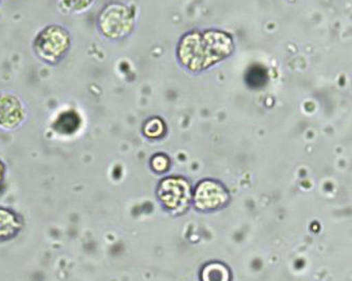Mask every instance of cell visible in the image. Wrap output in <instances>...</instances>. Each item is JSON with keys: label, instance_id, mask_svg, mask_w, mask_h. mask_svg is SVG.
I'll return each mask as SVG.
<instances>
[{"label": "cell", "instance_id": "4", "mask_svg": "<svg viewBox=\"0 0 352 281\" xmlns=\"http://www.w3.org/2000/svg\"><path fill=\"white\" fill-rule=\"evenodd\" d=\"M227 200V194L223 188L212 182L202 183L199 190L197 192V205L204 210H210L222 205Z\"/></svg>", "mask_w": 352, "mask_h": 281}, {"label": "cell", "instance_id": "6", "mask_svg": "<svg viewBox=\"0 0 352 281\" xmlns=\"http://www.w3.org/2000/svg\"><path fill=\"white\" fill-rule=\"evenodd\" d=\"M65 8L74 12H82L89 9L94 0H60Z\"/></svg>", "mask_w": 352, "mask_h": 281}, {"label": "cell", "instance_id": "5", "mask_svg": "<svg viewBox=\"0 0 352 281\" xmlns=\"http://www.w3.org/2000/svg\"><path fill=\"white\" fill-rule=\"evenodd\" d=\"M202 280L229 281V271L219 263H212L204 268V272H202Z\"/></svg>", "mask_w": 352, "mask_h": 281}, {"label": "cell", "instance_id": "7", "mask_svg": "<svg viewBox=\"0 0 352 281\" xmlns=\"http://www.w3.org/2000/svg\"><path fill=\"white\" fill-rule=\"evenodd\" d=\"M0 1H1V0H0Z\"/></svg>", "mask_w": 352, "mask_h": 281}, {"label": "cell", "instance_id": "3", "mask_svg": "<svg viewBox=\"0 0 352 281\" xmlns=\"http://www.w3.org/2000/svg\"><path fill=\"white\" fill-rule=\"evenodd\" d=\"M25 117V107L16 96L12 94L0 95V127L15 128L23 123Z\"/></svg>", "mask_w": 352, "mask_h": 281}, {"label": "cell", "instance_id": "1", "mask_svg": "<svg viewBox=\"0 0 352 281\" xmlns=\"http://www.w3.org/2000/svg\"><path fill=\"white\" fill-rule=\"evenodd\" d=\"M70 44V34L65 27L58 25H49L35 37L34 50L41 60L56 64L68 53Z\"/></svg>", "mask_w": 352, "mask_h": 281}, {"label": "cell", "instance_id": "2", "mask_svg": "<svg viewBox=\"0 0 352 281\" xmlns=\"http://www.w3.org/2000/svg\"><path fill=\"white\" fill-rule=\"evenodd\" d=\"M131 25L133 19L129 9L120 5H108L98 19L102 33L110 38H119L127 34Z\"/></svg>", "mask_w": 352, "mask_h": 281}]
</instances>
